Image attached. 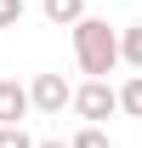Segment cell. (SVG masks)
Instances as JSON below:
<instances>
[{
    "label": "cell",
    "mask_w": 142,
    "mask_h": 148,
    "mask_svg": "<svg viewBox=\"0 0 142 148\" xmlns=\"http://www.w3.org/2000/svg\"><path fill=\"white\" fill-rule=\"evenodd\" d=\"M74 63L91 80H108L119 69V29H108L102 17H80L74 23Z\"/></svg>",
    "instance_id": "obj_1"
},
{
    "label": "cell",
    "mask_w": 142,
    "mask_h": 148,
    "mask_svg": "<svg viewBox=\"0 0 142 148\" xmlns=\"http://www.w3.org/2000/svg\"><path fill=\"white\" fill-rule=\"evenodd\" d=\"M23 114H29V86L0 80V125H23Z\"/></svg>",
    "instance_id": "obj_4"
},
{
    "label": "cell",
    "mask_w": 142,
    "mask_h": 148,
    "mask_svg": "<svg viewBox=\"0 0 142 148\" xmlns=\"http://www.w3.org/2000/svg\"><path fill=\"white\" fill-rule=\"evenodd\" d=\"M114 97H119V114H131V120H142V74H131V80H125V86H119Z\"/></svg>",
    "instance_id": "obj_7"
},
{
    "label": "cell",
    "mask_w": 142,
    "mask_h": 148,
    "mask_svg": "<svg viewBox=\"0 0 142 148\" xmlns=\"http://www.w3.org/2000/svg\"><path fill=\"white\" fill-rule=\"evenodd\" d=\"M23 12H29L23 0H0V29H17V23H23Z\"/></svg>",
    "instance_id": "obj_10"
},
{
    "label": "cell",
    "mask_w": 142,
    "mask_h": 148,
    "mask_svg": "<svg viewBox=\"0 0 142 148\" xmlns=\"http://www.w3.org/2000/svg\"><path fill=\"white\" fill-rule=\"evenodd\" d=\"M68 103H74V114H80L85 125H102L108 114H119V97H114V86H108V80H85Z\"/></svg>",
    "instance_id": "obj_2"
},
{
    "label": "cell",
    "mask_w": 142,
    "mask_h": 148,
    "mask_svg": "<svg viewBox=\"0 0 142 148\" xmlns=\"http://www.w3.org/2000/svg\"><path fill=\"white\" fill-rule=\"evenodd\" d=\"M40 12H46L57 29H74V23L85 17V0H40Z\"/></svg>",
    "instance_id": "obj_5"
},
{
    "label": "cell",
    "mask_w": 142,
    "mask_h": 148,
    "mask_svg": "<svg viewBox=\"0 0 142 148\" xmlns=\"http://www.w3.org/2000/svg\"><path fill=\"white\" fill-rule=\"evenodd\" d=\"M34 148H68V143H57V137H51V143H34Z\"/></svg>",
    "instance_id": "obj_11"
},
{
    "label": "cell",
    "mask_w": 142,
    "mask_h": 148,
    "mask_svg": "<svg viewBox=\"0 0 142 148\" xmlns=\"http://www.w3.org/2000/svg\"><path fill=\"white\" fill-rule=\"evenodd\" d=\"M0 148H34V137L23 125H0Z\"/></svg>",
    "instance_id": "obj_9"
},
{
    "label": "cell",
    "mask_w": 142,
    "mask_h": 148,
    "mask_svg": "<svg viewBox=\"0 0 142 148\" xmlns=\"http://www.w3.org/2000/svg\"><path fill=\"white\" fill-rule=\"evenodd\" d=\"M68 97H74V86L63 74H34V80H29V108H40V114H63Z\"/></svg>",
    "instance_id": "obj_3"
},
{
    "label": "cell",
    "mask_w": 142,
    "mask_h": 148,
    "mask_svg": "<svg viewBox=\"0 0 142 148\" xmlns=\"http://www.w3.org/2000/svg\"><path fill=\"white\" fill-rule=\"evenodd\" d=\"M119 63H131V69L142 74V23H131V29H119Z\"/></svg>",
    "instance_id": "obj_6"
},
{
    "label": "cell",
    "mask_w": 142,
    "mask_h": 148,
    "mask_svg": "<svg viewBox=\"0 0 142 148\" xmlns=\"http://www.w3.org/2000/svg\"><path fill=\"white\" fill-rule=\"evenodd\" d=\"M68 148H108V131H102V125H80Z\"/></svg>",
    "instance_id": "obj_8"
}]
</instances>
